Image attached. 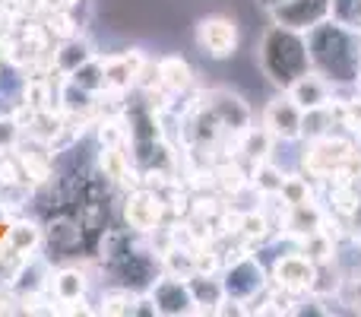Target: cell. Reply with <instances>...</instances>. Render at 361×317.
Masks as SVG:
<instances>
[{
	"label": "cell",
	"instance_id": "cell-1",
	"mask_svg": "<svg viewBox=\"0 0 361 317\" xmlns=\"http://www.w3.org/2000/svg\"><path fill=\"white\" fill-rule=\"evenodd\" d=\"M307 51L311 67L336 89L361 86V32L345 29L336 19H324L307 32Z\"/></svg>",
	"mask_w": 361,
	"mask_h": 317
},
{
	"label": "cell",
	"instance_id": "cell-2",
	"mask_svg": "<svg viewBox=\"0 0 361 317\" xmlns=\"http://www.w3.org/2000/svg\"><path fill=\"white\" fill-rule=\"evenodd\" d=\"M257 64H260V73L276 89L286 92L295 80H301L305 73L314 70L311 51H307V35L286 29V25H269L260 35V44H257Z\"/></svg>",
	"mask_w": 361,
	"mask_h": 317
},
{
	"label": "cell",
	"instance_id": "cell-3",
	"mask_svg": "<svg viewBox=\"0 0 361 317\" xmlns=\"http://www.w3.org/2000/svg\"><path fill=\"white\" fill-rule=\"evenodd\" d=\"M358 146L355 140L343 137V133H324L317 140H307L305 146V156H301V172L307 178H317V181H330L355 159Z\"/></svg>",
	"mask_w": 361,
	"mask_h": 317
},
{
	"label": "cell",
	"instance_id": "cell-4",
	"mask_svg": "<svg viewBox=\"0 0 361 317\" xmlns=\"http://www.w3.org/2000/svg\"><path fill=\"white\" fill-rule=\"evenodd\" d=\"M222 286H225V299L250 305V301H257L269 289V270L257 254L244 251V254H238L235 261L222 270ZM244 311H247V308H244Z\"/></svg>",
	"mask_w": 361,
	"mask_h": 317
},
{
	"label": "cell",
	"instance_id": "cell-5",
	"mask_svg": "<svg viewBox=\"0 0 361 317\" xmlns=\"http://www.w3.org/2000/svg\"><path fill=\"white\" fill-rule=\"evenodd\" d=\"M193 44L209 61H231L238 54V44H241V25L235 16H225V13L200 16L193 25Z\"/></svg>",
	"mask_w": 361,
	"mask_h": 317
},
{
	"label": "cell",
	"instance_id": "cell-6",
	"mask_svg": "<svg viewBox=\"0 0 361 317\" xmlns=\"http://www.w3.org/2000/svg\"><path fill=\"white\" fill-rule=\"evenodd\" d=\"M260 124L267 127L276 143H298V140L305 137V112H301L298 102L288 92H282V89H279V95H273V99L263 105Z\"/></svg>",
	"mask_w": 361,
	"mask_h": 317
},
{
	"label": "cell",
	"instance_id": "cell-7",
	"mask_svg": "<svg viewBox=\"0 0 361 317\" xmlns=\"http://www.w3.org/2000/svg\"><path fill=\"white\" fill-rule=\"evenodd\" d=\"M200 108H206L228 137H238V133H244L247 127H254V112H250V105L238 92H231V89H209V92H203L200 95Z\"/></svg>",
	"mask_w": 361,
	"mask_h": 317
},
{
	"label": "cell",
	"instance_id": "cell-8",
	"mask_svg": "<svg viewBox=\"0 0 361 317\" xmlns=\"http://www.w3.org/2000/svg\"><path fill=\"white\" fill-rule=\"evenodd\" d=\"M314 276H317V263L307 254H301V251H288V254L276 257L273 267H269V286L301 299V295L311 292Z\"/></svg>",
	"mask_w": 361,
	"mask_h": 317
},
{
	"label": "cell",
	"instance_id": "cell-9",
	"mask_svg": "<svg viewBox=\"0 0 361 317\" xmlns=\"http://www.w3.org/2000/svg\"><path fill=\"white\" fill-rule=\"evenodd\" d=\"M165 219V200L159 191H149V187H133L124 200V222L130 232H140V235H149L162 225Z\"/></svg>",
	"mask_w": 361,
	"mask_h": 317
},
{
	"label": "cell",
	"instance_id": "cell-10",
	"mask_svg": "<svg viewBox=\"0 0 361 317\" xmlns=\"http://www.w3.org/2000/svg\"><path fill=\"white\" fill-rule=\"evenodd\" d=\"M149 301H152V308H156V314H162V317L197 314V305H193L190 286H187L184 276L159 273V280L149 286Z\"/></svg>",
	"mask_w": 361,
	"mask_h": 317
},
{
	"label": "cell",
	"instance_id": "cell-11",
	"mask_svg": "<svg viewBox=\"0 0 361 317\" xmlns=\"http://www.w3.org/2000/svg\"><path fill=\"white\" fill-rule=\"evenodd\" d=\"M330 6H333V0H286V4L273 6L267 16L273 25H286V29L305 32L307 35L314 25L330 19Z\"/></svg>",
	"mask_w": 361,
	"mask_h": 317
},
{
	"label": "cell",
	"instance_id": "cell-12",
	"mask_svg": "<svg viewBox=\"0 0 361 317\" xmlns=\"http://www.w3.org/2000/svg\"><path fill=\"white\" fill-rule=\"evenodd\" d=\"M143 64H146V57L137 48L121 51V54H105L102 57L105 89H111V92H130V89H137V73Z\"/></svg>",
	"mask_w": 361,
	"mask_h": 317
},
{
	"label": "cell",
	"instance_id": "cell-13",
	"mask_svg": "<svg viewBox=\"0 0 361 317\" xmlns=\"http://www.w3.org/2000/svg\"><path fill=\"white\" fill-rule=\"evenodd\" d=\"M295 102L301 105V112H314V108H326L333 99H336V86H333L326 76H320L317 70L305 73L301 80H295L292 86L286 89Z\"/></svg>",
	"mask_w": 361,
	"mask_h": 317
},
{
	"label": "cell",
	"instance_id": "cell-14",
	"mask_svg": "<svg viewBox=\"0 0 361 317\" xmlns=\"http://www.w3.org/2000/svg\"><path fill=\"white\" fill-rule=\"evenodd\" d=\"M89 280L80 267H61L57 273H51L48 292L57 305H82L86 301Z\"/></svg>",
	"mask_w": 361,
	"mask_h": 317
},
{
	"label": "cell",
	"instance_id": "cell-15",
	"mask_svg": "<svg viewBox=\"0 0 361 317\" xmlns=\"http://www.w3.org/2000/svg\"><path fill=\"white\" fill-rule=\"evenodd\" d=\"M187 286H190L197 314H216V308L225 301V286L219 273H200V270H193L187 276Z\"/></svg>",
	"mask_w": 361,
	"mask_h": 317
},
{
	"label": "cell",
	"instance_id": "cell-16",
	"mask_svg": "<svg viewBox=\"0 0 361 317\" xmlns=\"http://www.w3.org/2000/svg\"><path fill=\"white\" fill-rule=\"evenodd\" d=\"M89 57H95L92 42L82 38V35H70L51 51V70H57V73L67 76V73H73L80 64H86Z\"/></svg>",
	"mask_w": 361,
	"mask_h": 317
},
{
	"label": "cell",
	"instance_id": "cell-17",
	"mask_svg": "<svg viewBox=\"0 0 361 317\" xmlns=\"http://www.w3.org/2000/svg\"><path fill=\"white\" fill-rule=\"evenodd\" d=\"M38 248H42V229H38L35 222H13L10 229H6L4 248L0 251H6L10 257H16V261L23 263V261H29Z\"/></svg>",
	"mask_w": 361,
	"mask_h": 317
},
{
	"label": "cell",
	"instance_id": "cell-18",
	"mask_svg": "<svg viewBox=\"0 0 361 317\" xmlns=\"http://www.w3.org/2000/svg\"><path fill=\"white\" fill-rule=\"evenodd\" d=\"M159 83L165 95H184L193 86V67L180 54L159 57Z\"/></svg>",
	"mask_w": 361,
	"mask_h": 317
},
{
	"label": "cell",
	"instance_id": "cell-19",
	"mask_svg": "<svg viewBox=\"0 0 361 317\" xmlns=\"http://www.w3.org/2000/svg\"><path fill=\"white\" fill-rule=\"evenodd\" d=\"M282 181H286V168L276 165L273 159L254 162V165H250V172H247V184L254 187L257 197H263V200H279Z\"/></svg>",
	"mask_w": 361,
	"mask_h": 317
},
{
	"label": "cell",
	"instance_id": "cell-20",
	"mask_svg": "<svg viewBox=\"0 0 361 317\" xmlns=\"http://www.w3.org/2000/svg\"><path fill=\"white\" fill-rule=\"evenodd\" d=\"M235 143H238V152H241L250 165H254V162H263V159H273L276 140L269 137V131L263 124L260 127H247L244 133H238Z\"/></svg>",
	"mask_w": 361,
	"mask_h": 317
},
{
	"label": "cell",
	"instance_id": "cell-21",
	"mask_svg": "<svg viewBox=\"0 0 361 317\" xmlns=\"http://www.w3.org/2000/svg\"><path fill=\"white\" fill-rule=\"evenodd\" d=\"M279 200L286 206H301V203H311V200H317V191H314V184L307 181L305 172H286Z\"/></svg>",
	"mask_w": 361,
	"mask_h": 317
},
{
	"label": "cell",
	"instance_id": "cell-22",
	"mask_svg": "<svg viewBox=\"0 0 361 317\" xmlns=\"http://www.w3.org/2000/svg\"><path fill=\"white\" fill-rule=\"evenodd\" d=\"M67 80H73L76 86L89 89V92L99 95L102 89H105V70H102V57H89L86 64H80V67L73 70V73H67Z\"/></svg>",
	"mask_w": 361,
	"mask_h": 317
},
{
	"label": "cell",
	"instance_id": "cell-23",
	"mask_svg": "<svg viewBox=\"0 0 361 317\" xmlns=\"http://www.w3.org/2000/svg\"><path fill=\"white\" fill-rule=\"evenodd\" d=\"M23 102L32 108V112H48L54 108V92H51V83L44 76H32L23 86Z\"/></svg>",
	"mask_w": 361,
	"mask_h": 317
},
{
	"label": "cell",
	"instance_id": "cell-24",
	"mask_svg": "<svg viewBox=\"0 0 361 317\" xmlns=\"http://www.w3.org/2000/svg\"><path fill=\"white\" fill-rule=\"evenodd\" d=\"M212 178H216V184L222 187L225 193H231V197H235L241 187H247V172H244V168L238 165L235 159H225L222 165L212 172Z\"/></svg>",
	"mask_w": 361,
	"mask_h": 317
},
{
	"label": "cell",
	"instance_id": "cell-25",
	"mask_svg": "<svg viewBox=\"0 0 361 317\" xmlns=\"http://www.w3.org/2000/svg\"><path fill=\"white\" fill-rule=\"evenodd\" d=\"M137 299L140 295L133 289L121 286V289H111V292L102 295V314H133L137 311Z\"/></svg>",
	"mask_w": 361,
	"mask_h": 317
},
{
	"label": "cell",
	"instance_id": "cell-26",
	"mask_svg": "<svg viewBox=\"0 0 361 317\" xmlns=\"http://www.w3.org/2000/svg\"><path fill=\"white\" fill-rule=\"evenodd\" d=\"M330 19H336L352 32H361V0H333Z\"/></svg>",
	"mask_w": 361,
	"mask_h": 317
},
{
	"label": "cell",
	"instance_id": "cell-27",
	"mask_svg": "<svg viewBox=\"0 0 361 317\" xmlns=\"http://www.w3.org/2000/svg\"><path fill=\"white\" fill-rule=\"evenodd\" d=\"M23 131L25 127L19 124L13 114H4L0 118V152H13L19 146V140H23Z\"/></svg>",
	"mask_w": 361,
	"mask_h": 317
},
{
	"label": "cell",
	"instance_id": "cell-28",
	"mask_svg": "<svg viewBox=\"0 0 361 317\" xmlns=\"http://www.w3.org/2000/svg\"><path fill=\"white\" fill-rule=\"evenodd\" d=\"M339 299H343L355 314H361V270L345 276V286H343V292H339Z\"/></svg>",
	"mask_w": 361,
	"mask_h": 317
},
{
	"label": "cell",
	"instance_id": "cell-29",
	"mask_svg": "<svg viewBox=\"0 0 361 317\" xmlns=\"http://www.w3.org/2000/svg\"><path fill=\"white\" fill-rule=\"evenodd\" d=\"M80 0H42L44 10H73Z\"/></svg>",
	"mask_w": 361,
	"mask_h": 317
},
{
	"label": "cell",
	"instance_id": "cell-30",
	"mask_svg": "<svg viewBox=\"0 0 361 317\" xmlns=\"http://www.w3.org/2000/svg\"><path fill=\"white\" fill-rule=\"evenodd\" d=\"M254 4H257V6H260V10H263V13H269V10H273V6L286 4V0H254Z\"/></svg>",
	"mask_w": 361,
	"mask_h": 317
},
{
	"label": "cell",
	"instance_id": "cell-31",
	"mask_svg": "<svg viewBox=\"0 0 361 317\" xmlns=\"http://www.w3.org/2000/svg\"><path fill=\"white\" fill-rule=\"evenodd\" d=\"M6 219V206H4V200H0V222Z\"/></svg>",
	"mask_w": 361,
	"mask_h": 317
},
{
	"label": "cell",
	"instance_id": "cell-32",
	"mask_svg": "<svg viewBox=\"0 0 361 317\" xmlns=\"http://www.w3.org/2000/svg\"><path fill=\"white\" fill-rule=\"evenodd\" d=\"M355 146H358V159H361V131L355 133Z\"/></svg>",
	"mask_w": 361,
	"mask_h": 317
},
{
	"label": "cell",
	"instance_id": "cell-33",
	"mask_svg": "<svg viewBox=\"0 0 361 317\" xmlns=\"http://www.w3.org/2000/svg\"><path fill=\"white\" fill-rule=\"evenodd\" d=\"M358 244H361V238H358Z\"/></svg>",
	"mask_w": 361,
	"mask_h": 317
}]
</instances>
